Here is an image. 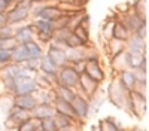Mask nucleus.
I'll use <instances>...</instances> for the list:
<instances>
[{
	"instance_id": "obj_35",
	"label": "nucleus",
	"mask_w": 149,
	"mask_h": 131,
	"mask_svg": "<svg viewBox=\"0 0 149 131\" xmlns=\"http://www.w3.org/2000/svg\"><path fill=\"white\" fill-rule=\"evenodd\" d=\"M34 40L39 42L43 48H46L48 45H51V42H52V33H48V31H36V33H34Z\"/></svg>"
},
{
	"instance_id": "obj_13",
	"label": "nucleus",
	"mask_w": 149,
	"mask_h": 131,
	"mask_svg": "<svg viewBox=\"0 0 149 131\" xmlns=\"http://www.w3.org/2000/svg\"><path fill=\"white\" fill-rule=\"evenodd\" d=\"M127 52H148V39H143L139 34H130L125 42Z\"/></svg>"
},
{
	"instance_id": "obj_43",
	"label": "nucleus",
	"mask_w": 149,
	"mask_h": 131,
	"mask_svg": "<svg viewBox=\"0 0 149 131\" xmlns=\"http://www.w3.org/2000/svg\"><path fill=\"white\" fill-rule=\"evenodd\" d=\"M10 63V51H0V67Z\"/></svg>"
},
{
	"instance_id": "obj_20",
	"label": "nucleus",
	"mask_w": 149,
	"mask_h": 131,
	"mask_svg": "<svg viewBox=\"0 0 149 131\" xmlns=\"http://www.w3.org/2000/svg\"><path fill=\"white\" fill-rule=\"evenodd\" d=\"M37 104L34 94H27V95H14V107L24 110H33V107Z\"/></svg>"
},
{
	"instance_id": "obj_21",
	"label": "nucleus",
	"mask_w": 149,
	"mask_h": 131,
	"mask_svg": "<svg viewBox=\"0 0 149 131\" xmlns=\"http://www.w3.org/2000/svg\"><path fill=\"white\" fill-rule=\"evenodd\" d=\"M104 49H106V54L109 58H113V57H116L121 52L125 51V42L110 37V39L104 40Z\"/></svg>"
},
{
	"instance_id": "obj_14",
	"label": "nucleus",
	"mask_w": 149,
	"mask_h": 131,
	"mask_svg": "<svg viewBox=\"0 0 149 131\" xmlns=\"http://www.w3.org/2000/svg\"><path fill=\"white\" fill-rule=\"evenodd\" d=\"M109 66H110V70H112L110 78L118 76L122 70L128 69V55H127V51L121 52L119 55H116L113 58H109Z\"/></svg>"
},
{
	"instance_id": "obj_34",
	"label": "nucleus",
	"mask_w": 149,
	"mask_h": 131,
	"mask_svg": "<svg viewBox=\"0 0 149 131\" xmlns=\"http://www.w3.org/2000/svg\"><path fill=\"white\" fill-rule=\"evenodd\" d=\"M14 131H40V121L39 119H34V118H30L26 122L19 124Z\"/></svg>"
},
{
	"instance_id": "obj_8",
	"label": "nucleus",
	"mask_w": 149,
	"mask_h": 131,
	"mask_svg": "<svg viewBox=\"0 0 149 131\" xmlns=\"http://www.w3.org/2000/svg\"><path fill=\"white\" fill-rule=\"evenodd\" d=\"M84 73H86L93 80H95L97 83H100V85L103 82H106V79H107V73L103 69L100 60H88Z\"/></svg>"
},
{
	"instance_id": "obj_38",
	"label": "nucleus",
	"mask_w": 149,
	"mask_h": 131,
	"mask_svg": "<svg viewBox=\"0 0 149 131\" xmlns=\"http://www.w3.org/2000/svg\"><path fill=\"white\" fill-rule=\"evenodd\" d=\"M73 33L76 34L85 45H91V34H90L88 30H85V28H82V27L79 26V27H76V28L73 30Z\"/></svg>"
},
{
	"instance_id": "obj_22",
	"label": "nucleus",
	"mask_w": 149,
	"mask_h": 131,
	"mask_svg": "<svg viewBox=\"0 0 149 131\" xmlns=\"http://www.w3.org/2000/svg\"><path fill=\"white\" fill-rule=\"evenodd\" d=\"M55 115V109L52 104H36L31 110V118L34 119H46V118H52Z\"/></svg>"
},
{
	"instance_id": "obj_33",
	"label": "nucleus",
	"mask_w": 149,
	"mask_h": 131,
	"mask_svg": "<svg viewBox=\"0 0 149 131\" xmlns=\"http://www.w3.org/2000/svg\"><path fill=\"white\" fill-rule=\"evenodd\" d=\"M31 24L34 27V31H48V33L54 31V22L52 21L36 18V19H31Z\"/></svg>"
},
{
	"instance_id": "obj_12",
	"label": "nucleus",
	"mask_w": 149,
	"mask_h": 131,
	"mask_svg": "<svg viewBox=\"0 0 149 131\" xmlns=\"http://www.w3.org/2000/svg\"><path fill=\"white\" fill-rule=\"evenodd\" d=\"M45 55L51 60V61L60 69L63 66H67V54L66 49H61V48H57L54 45H48L45 48Z\"/></svg>"
},
{
	"instance_id": "obj_10",
	"label": "nucleus",
	"mask_w": 149,
	"mask_h": 131,
	"mask_svg": "<svg viewBox=\"0 0 149 131\" xmlns=\"http://www.w3.org/2000/svg\"><path fill=\"white\" fill-rule=\"evenodd\" d=\"M72 107H73V112L76 115L78 121H85L88 119V113H90V103H88V98H85L84 95L78 94L74 95V98L72 100Z\"/></svg>"
},
{
	"instance_id": "obj_29",
	"label": "nucleus",
	"mask_w": 149,
	"mask_h": 131,
	"mask_svg": "<svg viewBox=\"0 0 149 131\" xmlns=\"http://www.w3.org/2000/svg\"><path fill=\"white\" fill-rule=\"evenodd\" d=\"M12 109H14V95L2 94L0 95V121L3 122Z\"/></svg>"
},
{
	"instance_id": "obj_37",
	"label": "nucleus",
	"mask_w": 149,
	"mask_h": 131,
	"mask_svg": "<svg viewBox=\"0 0 149 131\" xmlns=\"http://www.w3.org/2000/svg\"><path fill=\"white\" fill-rule=\"evenodd\" d=\"M54 119H55V124H57V128L61 130V128H66L69 125H72L73 122H78V121H73V119L64 116V115H60V113H55L54 115Z\"/></svg>"
},
{
	"instance_id": "obj_1",
	"label": "nucleus",
	"mask_w": 149,
	"mask_h": 131,
	"mask_svg": "<svg viewBox=\"0 0 149 131\" xmlns=\"http://www.w3.org/2000/svg\"><path fill=\"white\" fill-rule=\"evenodd\" d=\"M106 100H109L112 104H113L115 107H118V109L121 110H125L127 112V106H128V89H125L121 82L118 80L116 76L110 78L107 87H106Z\"/></svg>"
},
{
	"instance_id": "obj_32",
	"label": "nucleus",
	"mask_w": 149,
	"mask_h": 131,
	"mask_svg": "<svg viewBox=\"0 0 149 131\" xmlns=\"http://www.w3.org/2000/svg\"><path fill=\"white\" fill-rule=\"evenodd\" d=\"M27 48V54H29V58H40L43 54H45V48L36 40H31L26 45Z\"/></svg>"
},
{
	"instance_id": "obj_41",
	"label": "nucleus",
	"mask_w": 149,
	"mask_h": 131,
	"mask_svg": "<svg viewBox=\"0 0 149 131\" xmlns=\"http://www.w3.org/2000/svg\"><path fill=\"white\" fill-rule=\"evenodd\" d=\"M15 34V27L14 26H3L0 27V39H9V37H14Z\"/></svg>"
},
{
	"instance_id": "obj_18",
	"label": "nucleus",
	"mask_w": 149,
	"mask_h": 131,
	"mask_svg": "<svg viewBox=\"0 0 149 131\" xmlns=\"http://www.w3.org/2000/svg\"><path fill=\"white\" fill-rule=\"evenodd\" d=\"M88 46H81V48H70V49H66L67 54V63L69 64H74L79 61H86L88 60Z\"/></svg>"
},
{
	"instance_id": "obj_4",
	"label": "nucleus",
	"mask_w": 149,
	"mask_h": 131,
	"mask_svg": "<svg viewBox=\"0 0 149 131\" xmlns=\"http://www.w3.org/2000/svg\"><path fill=\"white\" fill-rule=\"evenodd\" d=\"M37 89H39V87H37L33 75H30V73H26V75L14 79V95L34 94Z\"/></svg>"
},
{
	"instance_id": "obj_30",
	"label": "nucleus",
	"mask_w": 149,
	"mask_h": 131,
	"mask_svg": "<svg viewBox=\"0 0 149 131\" xmlns=\"http://www.w3.org/2000/svg\"><path fill=\"white\" fill-rule=\"evenodd\" d=\"M39 71L46 76H51V78H55L57 76V71H58V67L49 60L45 54L40 57V67H39Z\"/></svg>"
},
{
	"instance_id": "obj_49",
	"label": "nucleus",
	"mask_w": 149,
	"mask_h": 131,
	"mask_svg": "<svg viewBox=\"0 0 149 131\" xmlns=\"http://www.w3.org/2000/svg\"><path fill=\"white\" fill-rule=\"evenodd\" d=\"M0 131H8V128L5 127V124H3L2 121H0Z\"/></svg>"
},
{
	"instance_id": "obj_17",
	"label": "nucleus",
	"mask_w": 149,
	"mask_h": 131,
	"mask_svg": "<svg viewBox=\"0 0 149 131\" xmlns=\"http://www.w3.org/2000/svg\"><path fill=\"white\" fill-rule=\"evenodd\" d=\"M61 15H63V10L60 9L58 3L51 2V3L43 5V8H42V10H40V14H39V17H37V18L48 19V21H52V22H54V21H57Z\"/></svg>"
},
{
	"instance_id": "obj_28",
	"label": "nucleus",
	"mask_w": 149,
	"mask_h": 131,
	"mask_svg": "<svg viewBox=\"0 0 149 131\" xmlns=\"http://www.w3.org/2000/svg\"><path fill=\"white\" fill-rule=\"evenodd\" d=\"M130 37V31L125 27L119 18L113 22V27H112V39H116V40H122V42H127V39Z\"/></svg>"
},
{
	"instance_id": "obj_7",
	"label": "nucleus",
	"mask_w": 149,
	"mask_h": 131,
	"mask_svg": "<svg viewBox=\"0 0 149 131\" xmlns=\"http://www.w3.org/2000/svg\"><path fill=\"white\" fill-rule=\"evenodd\" d=\"M30 118H31V112H30V110H24V109L14 107V109L9 112V115L6 116V119L3 121V124H5V127L8 128V131H10V130H15L19 124L26 122L27 119H30Z\"/></svg>"
},
{
	"instance_id": "obj_2",
	"label": "nucleus",
	"mask_w": 149,
	"mask_h": 131,
	"mask_svg": "<svg viewBox=\"0 0 149 131\" xmlns=\"http://www.w3.org/2000/svg\"><path fill=\"white\" fill-rule=\"evenodd\" d=\"M127 112L134 118V119H142L145 118L148 112V95L139 92V91H130L128 92V106H127Z\"/></svg>"
},
{
	"instance_id": "obj_5",
	"label": "nucleus",
	"mask_w": 149,
	"mask_h": 131,
	"mask_svg": "<svg viewBox=\"0 0 149 131\" xmlns=\"http://www.w3.org/2000/svg\"><path fill=\"white\" fill-rule=\"evenodd\" d=\"M6 18H8V24L9 26H22L26 24L29 19H31L30 17V9L19 6V5H12V8L6 12Z\"/></svg>"
},
{
	"instance_id": "obj_31",
	"label": "nucleus",
	"mask_w": 149,
	"mask_h": 131,
	"mask_svg": "<svg viewBox=\"0 0 149 131\" xmlns=\"http://www.w3.org/2000/svg\"><path fill=\"white\" fill-rule=\"evenodd\" d=\"M34 98H36L37 104H52L54 100H55L52 88L51 89H42V88H39L34 92Z\"/></svg>"
},
{
	"instance_id": "obj_36",
	"label": "nucleus",
	"mask_w": 149,
	"mask_h": 131,
	"mask_svg": "<svg viewBox=\"0 0 149 131\" xmlns=\"http://www.w3.org/2000/svg\"><path fill=\"white\" fill-rule=\"evenodd\" d=\"M22 66H24V69H26L30 75H34V73H37V71H39V67H40V58H29Z\"/></svg>"
},
{
	"instance_id": "obj_44",
	"label": "nucleus",
	"mask_w": 149,
	"mask_h": 131,
	"mask_svg": "<svg viewBox=\"0 0 149 131\" xmlns=\"http://www.w3.org/2000/svg\"><path fill=\"white\" fill-rule=\"evenodd\" d=\"M12 3L10 0H0V12H8L10 8H12Z\"/></svg>"
},
{
	"instance_id": "obj_51",
	"label": "nucleus",
	"mask_w": 149,
	"mask_h": 131,
	"mask_svg": "<svg viewBox=\"0 0 149 131\" xmlns=\"http://www.w3.org/2000/svg\"><path fill=\"white\" fill-rule=\"evenodd\" d=\"M91 131H97V127H91Z\"/></svg>"
},
{
	"instance_id": "obj_42",
	"label": "nucleus",
	"mask_w": 149,
	"mask_h": 131,
	"mask_svg": "<svg viewBox=\"0 0 149 131\" xmlns=\"http://www.w3.org/2000/svg\"><path fill=\"white\" fill-rule=\"evenodd\" d=\"M17 43L15 37H9V39H0V51H10Z\"/></svg>"
},
{
	"instance_id": "obj_40",
	"label": "nucleus",
	"mask_w": 149,
	"mask_h": 131,
	"mask_svg": "<svg viewBox=\"0 0 149 131\" xmlns=\"http://www.w3.org/2000/svg\"><path fill=\"white\" fill-rule=\"evenodd\" d=\"M66 46H67V49H70V48H81V46H86L76 34H74L73 31L69 34V37H67V42H66Z\"/></svg>"
},
{
	"instance_id": "obj_48",
	"label": "nucleus",
	"mask_w": 149,
	"mask_h": 131,
	"mask_svg": "<svg viewBox=\"0 0 149 131\" xmlns=\"http://www.w3.org/2000/svg\"><path fill=\"white\" fill-rule=\"evenodd\" d=\"M130 131H146V130H143V128H140V127H133Z\"/></svg>"
},
{
	"instance_id": "obj_11",
	"label": "nucleus",
	"mask_w": 149,
	"mask_h": 131,
	"mask_svg": "<svg viewBox=\"0 0 149 131\" xmlns=\"http://www.w3.org/2000/svg\"><path fill=\"white\" fill-rule=\"evenodd\" d=\"M34 27L33 24L29 22V24H22V26H17L15 27V34L14 37L17 40L18 45H27L29 42L34 40Z\"/></svg>"
},
{
	"instance_id": "obj_6",
	"label": "nucleus",
	"mask_w": 149,
	"mask_h": 131,
	"mask_svg": "<svg viewBox=\"0 0 149 131\" xmlns=\"http://www.w3.org/2000/svg\"><path fill=\"white\" fill-rule=\"evenodd\" d=\"M100 83H97L95 80H93L86 73H81L79 75V83H78V88H76V92L84 95L85 98H91L93 95L100 89Z\"/></svg>"
},
{
	"instance_id": "obj_50",
	"label": "nucleus",
	"mask_w": 149,
	"mask_h": 131,
	"mask_svg": "<svg viewBox=\"0 0 149 131\" xmlns=\"http://www.w3.org/2000/svg\"><path fill=\"white\" fill-rule=\"evenodd\" d=\"M54 3H64V2H69V0H52Z\"/></svg>"
},
{
	"instance_id": "obj_9",
	"label": "nucleus",
	"mask_w": 149,
	"mask_h": 131,
	"mask_svg": "<svg viewBox=\"0 0 149 131\" xmlns=\"http://www.w3.org/2000/svg\"><path fill=\"white\" fill-rule=\"evenodd\" d=\"M118 18L125 24V27L128 28L130 34H136L142 27L148 26V18L140 17L139 14H136L133 10H130L127 15H122V17H118Z\"/></svg>"
},
{
	"instance_id": "obj_52",
	"label": "nucleus",
	"mask_w": 149,
	"mask_h": 131,
	"mask_svg": "<svg viewBox=\"0 0 149 131\" xmlns=\"http://www.w3.org/2000/svg\"><path fill=\"white\" fill-rule=\"evenodd\" d=\"M10 2H12V3H17V2H18V0H10Z\"/></svg>"
},
{
	"instance_id": "obj_15",
	"label": "nucleus",
	"mask_w": 149,
	"mask_h": 131,
	"mask_svg": "<svg viewBox=\"0 0 149 131\" xmlns=\"http://www.w3.org/2000/svg\"><path fill=\"white\" fill-rule=\"evenodd\" d=\"M26 73H29V71L24 69V66L15 63H9L0 67V79H17L18 76H22Z\"/></svg>"
},
{
	"instance_id": "obj_23",
	"label": "nucleus",
	"mask_w": 149,
	"mask_h": 131,
	"mask_svg": "<svg viewBox=\"0 0 149 131\" xmlns=\"http://www.w3.org/2000/svg\"><path fill=\"white\" fill-rule=\"evenodd\" d=\"M29 60V54H27V48L26 45H15L10 49V63L15 64H24Z\"/></svg>"
},
{
	"instance_id": "obj_16",
	"label": "nucleus",
	"mask_w": 149,
	"mask_h": 131,
	"mask_svg": "<svg viewBox=\"0 0 149 131\" xmlns=\"http://www.w3.org/2000/svg\"><path fill=\"white\" fill-rule=\"evenodd\" d=\"M128 55V69L136 70L142 69L148 71V52H127Z\"/></svg>"
},
{
	"instance_id": "obj_26",
	"label": "nucleus",
	"mask_w": 149,
	"mask_h": 131,
	"mask_svg": "<svg viewBox=\"0 0 149 131\" xmlns=\"http://www.w3.org/2000/svg\"><path fill=\"white\" fill-rule=\"evenodd\" d=\"M52 92H54L55 98L67 101V103H72V100L74 98V95H76V89H72V88H67V87H61V85H54L52 87Z\"/></svg>"
},
{
	"instance_id": "obj_27",
	"label": "nucleus",
	"mask_w": 149,
	"mask_h": 131,
	"mask_svg": "<svg viewBox=\"0 0 149 131\" xmlns=\"http://www.w3.org/2000/svg\"><path fill=\"white\" fill-rule=\"evenodd\" d=\"M116 78H118V80L121 82V85L125 88V89L133 91V89L136 88V76H134V71H133L131 69L122 70Z\"/></svg>"
},
{
	"instance_id": "obj_24",
	"label": "nucleus",
	"mask_w": 149,
	"mask_h": 131,
	"mask_svg": "<svg viewBox=\"0 0 149 131\" xmlns=\"http://www.w3.org/2000/svg\"><path fill=\"white\" fill-rule=\"evenodd\" d=\"M97 131H125L121 124L112 116H106L97 122Z\"/></svg>"
},
{
	"instance_id": "obj_25",
	"label": "nucleus",
	"mask_w": 149,
	"mask_h": 131,
	"mask_svg": "<svg viewBox=\"0 0 149 131\" xmlns=\"http://www.w3.org/2000/svg\"><path fill=\"white\" fill-rule=\"evenodd\" d=\"M52 106H54V109H55V113L64 115V116H67V118L73 119V121H78V118H76V115H74L73 107H72V104H70V103L55 98V100H54V103H52Z\"/></svg>"
},
{
	"instance_id": "obj_47",
	"label": "nucleus",
	"mask_w": 149,
	"mask_h": 131,
	"mask_svg": "<svg viewBox=\"0 0 149 131\" xmlns=\"http://www.w3.org/2000/svg\"><path fill=\"white\" fill-rule=\"evenodd\" d=\"M34 3H51L52 0H33Z\"/></svg>"
},
{
	"instance_id": "obj_39",
	"label": "nucleus",
	"mask_w": 149,
	"mask_h": 131,
	"mask_svg": "<svg viewBox=\"0 0 149 131\" xmlns=\"http://www.w3.org/2000/svg\"><path fill=\"white\" fill-rule=\"evenodd\" d=\"M40 131H58L54 116L52 118L42 119V121H40Z\"/></svg>"
},
{
	"instance_id": "obj_3",
	"label": "nucleus",
	"mask_w": 149,
	"mask_h": 131,
	"mask_svg": "<svg viewBox=\"0 0 149 131\" xmlns=\"http://www.w3.org/2000/svg\"><path fill=\"white\" fill-rule=\"evenodd\" d=\"M78 83H79V73L70 64L58 69L57 76H55V85H61V87L76 89Z\"/></svg>"
},
{
	"instance_id": "obj_45",
	"label": "nucleus",
	"mask_w": 149,
	"mask_h": 131,
	"mask_svg": "<svg viewBox=\"0 0 149 131\" xmlns=\"http://www.w3.org/2000/svg\"><path fill=\"white\" fill-rule=\"evenodd\" d=\"M74 70L78 71V73L81 75V73H84L85 71V66H86V61H79V63H74V64H70Z\"/></svg>"
},
{
	"instance_id": "obj_19",
	"label": "nucleus",
	"mask_w": 149,
	"mask_h": 131,
	"mask_svg": "<svg viewBox=\"0 0 149 131\" xmlns=\"http://www.w3.org/2000/svg\"><path fill=\"white\" fill-rule=\"evenodd\" d=\"M106 101V91L100 87V89H98L93 97L88 100L90 103V113H88V118L90 116H95L98 112H100V107L103 106V103Z\"/></svg>"
},
{
	"instance_id": "obj_46",
	"label": "nucleus",
	"mask_w": 149,
	"mask_h": 131,
	"mask_svg": "<svg viewBox=\"0 0 149 131\" xmlns=\"http://www.w3.org/2000/svg\"><path fill=\"white\" fill-rule=\"evenodd\" d=\"M8 26V18H6V12H0V27Z\"/></svg>"
}]
</instances>
